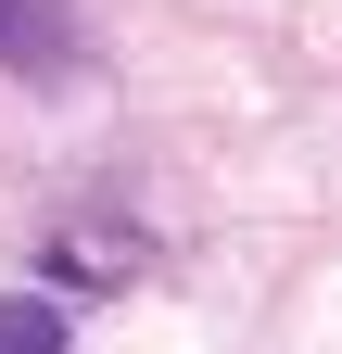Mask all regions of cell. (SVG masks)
<instances>
[{
	"label": "cell",
	"mask_w": 342,
	"mask_h": 354,
	"mask_svg": "<svg viewBox=\"0 0 342 354\" xmlns=\"http://www.w3.org/2000/svg\"><path fill=\"white\" fill-rule=\"evenodd\" d=\"M0 354H64V317L26 304V291H0Z\"/></svg>",
	"instance_id": "obj_2"
},
{
	"label": "cell",
	"mask_w": 342,
	"mask_h": 354,
	"mask_svg": "<svg viewBox=\"0 0 342 354\" xmlns=\"http://www.w3.org/2000/svg\"><path fill=\"white\" fill-rule=\"evenodd\" d=\"M0 64L64 76V64H76V13H64V0H0Z\"/></svg>",
	"instance_id": "obj_1"
}]
</instances>
